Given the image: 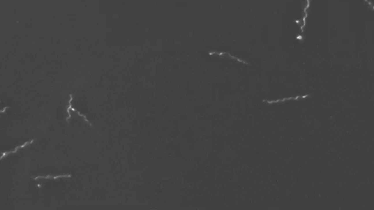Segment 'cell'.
I'll list each match as a JSON object with an SVG mask.
<instances>
[{
  "label": "cell",
  "instance_id": "cell-1",
  "mask_svg": "<svg viewBox=\"0 0 374 210\" xmlns=\"http://www.w3.org/2000/svg\"><path fill=\"white\" fill-rule=\"evenodd\" d=\"M33 142H34V139H31V141H29V142H25V143L23 144V145H20V146H17V147H16V148H15V150H13V151L11 150V151H8V152H4V153H2V158H1L2 159V158H5V156H8V155H10V154H13V153H16V152H17V151L18 150L21 149V148L25 147H27V146H28V145H31V144Z\"/></svg>",
  "mask_w": 374,
  "mask_h": 210
},
{
  "label": "cell",
  "instance_id": "cell-2",
  "mask_svg": "<svg viewBox=\"0 0 374 210\" xmlns=\"http://www.w3.org/2000/svg\"><path fill=\"white\" fill-rule=\"evenodd\" d=\"M70 101H69V107H68V108H67V110H72V111H73V112H77V113L78 114V115H80V116H81V117H83V118H84L85 120H86V121L88 123H89V124H90L91 126H93V125H92L91 123L89 121V120H88V119L86 118V117L84 115H83V114H81V112H79V111L76 110V109H74V108H72V105H71V102H72V94H70Z\"/></svg>",
  "mask_w": 374,
  "mask_h": 210
},
{
  "label": "cell",
  "instance_id": "cell-3",
  "mask_svg": "<svg viewBox=\"0 0 374 210\" xmlns=\"http://www.w3.org/2000/svg\"><path fill=\"white\" fill-rule=\"evenodd\" d=\"M61 177H71V175H70V174H62V175H58V176H56V177L51 176V175H48V176H45V177L39 176V177H34V179H35V180L40 179V178H41V179H58V178H61Z\"/></svg>",
  "mask_w": 374,
  "mask_h": 210
},
{
  "label": "cell",
  "instance_id": "cell-4",
  "mask_svg": "<svg viewBox=\"0 0 374 210\" xmlns=\"http://www.w3.org/2000/svg\"><path fill=\"white\" fill-rule=\"evenodd\" d=\"M8 108H9V107H5V108H4L3 109H2V111H1V112H5V110H6L7 109H8Z\"/></svg>",
  "mask_w": 374,
  "mask_h": 210
}]
</instances>
